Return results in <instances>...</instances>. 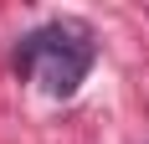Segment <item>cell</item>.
<instances>
[{"mask_svg":"<svg viewBox=\"0 0 149 144\" xmlns=\"http://www.w3.org/2000/svg\"><path fill=\"white\" fill-rule=\"evenodd\" d=\"M15 62H21V72H31L46 93H72V87L82 82V72L93 67V41H88L82 26L57 21V26L31 31L26 41H21V57Z\"/></svg>","mask_w":149,"mask_h":144,"instance_id":"cell-1","label":"cell"}]
</instances>
